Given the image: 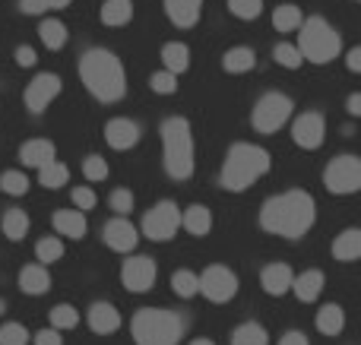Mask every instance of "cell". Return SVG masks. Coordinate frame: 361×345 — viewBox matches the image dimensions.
I'll return each mask as SVG.
<instances>
[{
  "label": "cell",
  "instance_id": "816d5d0a",
  "mask_svg": "<svg viewBox=\"0 0 361 345\" xmlns=\"http://www.w3.org/2000/svg\"><path fill=\"white\" fill-rule=\"evenodd\" d=\"M42 4V10H63V6H70V0H38Z\"/></svg>",
  "mask_w": 361,
  "mask_h": 345
},
{
  "label": "cell",
  "instance_id": "8fae6325",
  "mask_svg": "<svg viewBox=\"0 0 361 345\" xmlns=\"http://www.w3.org/2000/svg\"><path fill=\"white\" fill-rule=\"evenodd\" d=\"M61 89H63V80L57 73H38L35 80L25 86L23 101H25V108H29L32 114H42L44 108H48L51 101L61 95Z\"/></svg>",
  "mask_w": 361,
  "mask_h": 345
},
{
  "label": "cell",
  "instance_id": "f5cc1de1",
  "mask_svg": "<svg viewBox=\"0 0 361 345\" xmlns=\"http://www.w3.org/2000/svg\"><path fill=\"white\" fill-rule=\"evenodd\" d=\"M190 345H216V342H212V339H193Z\"/></svg>",
  "mask_w": 361,
  "mask_h": 345
},
{
  "label": "cell",
  "instance_id": "2e32d148",
  "mask_svg": "<svg viewBox=\"0 0 361 345\" xmlns=\"http://www.w3.org/2000/svg\"><path fill=\"white\" fill-rule=\"evenodd\" d=\"M121 310L114 308V304H108V301H95L92 308H89V330L92 333H99V336H111V333H118L121 330Z\"/></svg>",
  "mask_w": 361,
  "mask_h": 345
},
{
  "label": "cell",
  "instance_id": "74e56055",
  "mask_svg": "<svg viewBox=\"0 0 361 345\" xmlns=\"http://www.w3.org/2000/svg\"><path fill=\"white\" fill-rule=\"evenodd\" d=\"M0 190L10 196H23V194H29V177L23 171H4L0 175Z\"/></svg>",
  "mask_w": 361,
  "mask_h": 345
},
{
  "label": "cell",
  "instance_id": "db71d44e",
  "mask_svg": "<svg viewBox=\"0 0 361 345\" xmlns=\"http://www.w3.org/2000/svg\"><path fill=\"white\" fill-rule=\"evenodd\" d=\"M4 310H6V308H4V298H0V314H4Z\"/></svg>",
  "mask_w": 361,
  "mask_h": 345
},
{
  "label": "cell",
  "instance_id": "5bb4252c",
  "mask_svg": "<svg viewBox=\"0 0 361 345\" xmlns=\"http://www.w3.org/2000/svg\"><path fill=\"white\" fill-rule=\"evenodd\" d=\"M102 238H105V244L111 247V251L130 253L133 247H137V241H140V232L133 228V222H127L124 215H118V219L105 222V228H102Z\"/></svg>",
  "mask_w": 361,
  "mask_h": 345
},
{
  "label": "cell",
  "instance_id": "f546056e",
  "mask_svg": "<svg viewBox=\"0 0 361 345\" xmlns=\"http://www.w3.org/2000/svg\"><path fill=\"white\" fill-rule=\"evenodd\" d=\"M305 23V16H301V6L298 4H279L273 13V29L276 32H298V25Z\"/></svg>",
  "mask_w": 361,
  "mask_h": 345
},
{
  "label": "cell",
  "instance_id": "9c48e42d",
  "mask_svg": "<svg viewBox=\"0 0 361 345\" xmlns=\"http://www.w3.org/2000/svg\"><path fill=\"white\" fill-rule=\"evenodd\" d=\"M180 228V209L175 200H162L143 215V234L149 241H171Z\"/></svg>",
  "mask_w": 361,
  "mask_h": 345
},
{
  "label": "cell",
  "instance_id": "8992f818",
  "mask_svg": "<svg viewBox=\"0 0 361 345\" xmlns=\"http://www.w3.org/2000/svg\"><path fill=\"white\" fill-rule=\"evenodd\" d=\"M295 48L311 63H330V61H336L339 51H343V35H339L324 16H311L298 25V44H295Z\"/></svg>",
  "mask_w": 361,
  "mask_h": 345
},
{
  "label": "cell",
  "instance_id": "4fadbf2b",
  "mask_svg": "<svg viewBox=\"0 0 361 345\" xmlns=\"http://www.w3.org/2000/svg\"><path fill=\"white\" fill-rule=\"evenodd\" d=\"M292 139L301 149H320L326 139V120L320 111H305L295 118L292 124Z\"/></svg>",
  "mask_w": 361,
  "mask_h": 345
},
{
  "label": "cell",
  "instance_id": "7bdbcfd3",
  "mask_svg": "<svg viewBox=\"0 0 361 345\" xmlns=\"http://www.w3.org/2000/svg\"><path fill=\"white\" fill-rule=\"evenodd\" d=\"M95 203H99V196H95L92 187H76V190H73V206H76V213L86 215L89 209H95Z\"/></svg>",
  "mask_w": 361,
  "mask_h": 345
},
{
  "label": "cell",
  "instance_id": "603a6c76",
  "mask_svg": "<svg viewBox=\"0 0 361 345\" xmlns=\"http://www.w3.org/2000/svg\"><path fill=\"white\" fill-rule=\"evenodd\" d=\"M333 257L339 263H355L361 257V232L358 228H345L336 241H333Z\"/></svg>",
  "mask_w": 361,
  "mask_h": 345
},
{
  "label": "cell",
  "instance_id": "cb8c5ba5",
  "mask_svg": "<svg viewBox=\"0 0 361 345\" xmlns=\"http://www.w3.org/2000/svg\"><path fill=\"white\" fill-rule=\"evenodd\" d=\"M257 67V54L247 44H238V48H228L222 54V70L225 73H247V70Z\"/></svg>",
  "mask_w": 361,
  "mask_h": 345
},
{
  "label": "cell",
  "instance_id": "60d3db41",
  "mask_svg": "<svg viewBox=\"0 0 361 345\" xmlns=\"http://www.w3.org/2000/svg\"><path fill=\"white\" fill-rule=\"evenodd\" d=\"M149 89L159 95H175L178 92V76H171L169 70H162V73H152L149 76Z\"/></svg>",
  "mask_w": 361,
  "mask_h": 345
},
{
  "label": "cell",
  "instance_id": "4dcf8cb0",
  "mask_svg": "<svg viewBox=\"0 0 361 345\" xmlns=\"http://www.w3.org/2000/svg\"><path fill=\"white\" fill-rule=\"evenodd\" d=\"M133 19L130 0H105L102 4V23L105 25H127Z\"/></svg>",
  "mask_w": 361,
  "mask_h": 345
},
{
  "label": "cell",
  "instance_id": "d6986e66",
  "mask_svg": "<svg viewBox=\"0 0 361 345\" xmlns=\"http://www.w3.org/2000/svg\"><path fill=\"white\" fill-rule=\"evenodd\" d=\"M324 285H326L324 270H305V272H298V276L292 279V291H295V298H298V301H305V304L317 301L320 291H324Z\"/></svg>",
  "mask_w": 361,
  "mask_h": 345
},
{
  "label": "cell",
  "instance_id": "f1b7e54d",
  "mask_svg": "<svg viewBox=\"0 0 361 345\" xmlns=\"http://www.w3.org/2000/svg\"><path fill=\"white\" fill-rule=\"evenodd\" d=\"M0 232L6 241H23L29 234V215L23 209H6L4 219H0Z\"/></svg>",
  "mask_w": 361,
  "mask_h": 345
},
{
  "label": "cell",
  "instance_id": "30bf717a",
  "mask_svg": "<svg viewBox=\"0 0 361 345\" xmlns=\"http://www.w3.org/2000/svg\"><path fill=\"white\" fill-rule=\"evenodd\" d=\"M197 279H200V295L212 304H225L238 295V276L228 270V266H219V263L206 266Z\"/></svg>",
  "mask_w": 361,
  "mask_h": 345
},
{
  "label": "cell",
  "instance_id": "e575fe53",
  "mask_svg": "<svg viewBox=\"0 0 361 345\" xmlns=\"http://www.w3.org/2000/svg\"><path fill=\"white\" fill-rule=\"evenodd\" d=\"M76 323H80V310L73 308V304H57V308H51V330H73Z\"/></svg>",
  "mask_w": 361,
  "mask_h": 345
},
{
  "label": "cell",
  "instance_id": "9a60e30c",
  "mask_svg": "<svg viewBox=\"0 0 361 345\" xmlns=\"http://www.w3.org/2000/svg\"><path fill=\"white\" fill-rule=\"evenodd\" d=\"M105 143L118 152H127L140 143V124L130 118H111L105 124Z\"/></svg>",
  "mask_w": 361,
  "mask_h": 345
},
{
  "label": "cell",
  "instance_id": "f907efd6",
  "mask_svg": "<svg viewBox=\"0 0 361 345\" xmlns=\"http://www.w3.org/2000/svg\"><path fill=\"white\" fill-rule=\"evenodd\" d=\"M345 111H349L352 118H361V95L358 92L349 95V101H345Z\"/></svg>",
  "mask_w": 361,
  "mask_h": 345
},
{
  "label": "cell",
  "instance_id": "c3c4849f",
  "mask_svg": "<svg viewBox=\"0 0 361 345\" xmlns=\"http://www.w3.org/2000/svg\"><path fill=\"white\" fill-rule=\"evenodd\" d=\"M345 67H349L352 73H358L361 70V48H349V54H345Z\"/></svg>",
  "mask_w": 361,
  "mask_h": 345
},
{
  "label": "cell",
  "instance_id": "277c9868",
  "mask_svg": "<svg viewBox=\"0 0 361 345\" xmlns=\"http://www.w3.org/2000/svg\"><path fill=\"white\" fill-rule=\"evenodd\" d=\"M187 330V320L178 310L165 308H143L133 314L130 336L137 345H178Z\"/></svg>",
  "mask_w": 361,
  "mask_h": 345
},
{
  "label": "cell",
  "instance_id": "3957f363",
  "mask_svg": "<svg viewBox=\"0 0 361 345\" xmlns=\"http://www.w3.org/2000/svg\"><path fill=\"white\" fill-rule=\"evenodd\" d=\"M269 168H273V158H269L267 149H260L257 143H235L222 162L219 181H222L225 190L241 194V190H247L250 184L260 181Z\"/></svg>",
  "mask_w": 361,
  "mask_h": 345
},
{
  "label": "cell",
  "instance_id": "7dc6e473",
  "mask_svg": "<svg viewBox=\"0 0 361 345\" xmlns=\"http://www.w3.org/2000/svg\"><path fill=\"white\" fill-rule=\"evenodd\" d=\"M279 345H311V342H307V336L301 330H288V333H282Z\"/></svg>",
  "mask_w": 361,
  "mask_h": 345
},
{
  "label": "cell",
  "instance_id": "b9f144b4",
  "mask_svg": "<svg viewBox=\"0 0 361 345\" xmlns=\"http://www.w3.org/2000/svg\"><path fill=\"white\" fill-rule=\"evenodd\" d=\"M82 175H86L89 181H108V158L89 156L86 162H82Z\"/></svg>",
  "mask_w": 361,
  "mask_h": 345
},
{
  "label": "cell",
  "instance_id": "ac0fdd59",
  "mask_svg": "<svg viewBox=\"0 0 361 345\" xmlns=\"http://www.w3.org/2000/svg\"><path fill=\"white\" fill-rule=\"evenodd\" d=\"M51 225H54V232L61 234V238H70V241L86 238V232H89L86 215L76 213V209H61V213H54L51 215Z\"/></svg>",
  "mask_w": 361,
  "mask_h": 345
},
{
  "label": "cell",
  "instance_id": "7402d4cb",
  "mask_svg": "<svg viewBox=\"0 0 361 345\" xmlns=\"http://www.w3.org/2000/svg\"><path fill=\"white\" fill-rule=\"evenodd\" d=\"M19 289L25 291V295H44V291L51 289V276L48 270H44L42 263H29L19 270Z\"/></svg>",
  "mask_w": 361,
  "mask_h": 345
},
{
  "label": "cell",
  "instance_id": "ffe728a7",
  "mask_svg": "<svg viewBox=\"0 0 361 345\" xmlns=\"http://www.w3.org/2000/svg\"><path fill=\"white\" fill-rule=\"evenodd\" d=\"M165 13L178 29H190L200 23V13H203V0H165Z\"/></svg>",
  "mask_w": 361,
  "mask_h": 345
},
{
  "label": "cell",
  "instance_id": "d590c367",
  "mask_svg": "<svg viewBox=\"0 0 361 345\" xmlns=\"http://www.w3.org/2000/svg\"><path fill=\"white\" fill-rule=\"evenodd\" d=\"M35 257L42 260V266L57 263V260L63 257V241L57 238V234H51V238H42V241L35 244Z\"/></svg>",
  "mask_w": 361,
  "mask_h": 345
},
{
  "label": "cell",
  "instance_id": "ee69618b",
  "mask_svg": "<svg viewBox=\"0 0 361 345\" xmlns=\"http://www.w3.org/2000/svg\"><path fill=\"white\" fill-rule=\"evenodd\" d=\"M108 203H111L114 213L124 215V213H130V209H133V194H130V190H124V187H118L111 196H108Z\"/></svg>",
  "mask_w": 361,
  "mask_h": 345
},
{
  "label": "cell",
  "instance_id": "52a82bcc",
  "mask_svg": "<svg viewBox=\"0 0 361 345\" xmlns=\"http://www.w3.org/2000/svg\"><path fill=\"white\" fill-rule=\"evenodd\" d=\"M292 99H288L286 92H267L257 99L254 111H250V127H254L257 133H276L286 127V120L292 118Z\"/></svg>",
  "mask_w": 361,
  "mask_h": 345
},
{
  "label": "cell",
  "instance_id": "1f68e13d",
  "mask_svg": "<svg viewBox=\"0 0 361 345\" xmlns=\"http://www.w3.org/2000/svg\"><path fill=\"white\" fill-rule=\"evenodd\" d=\"M70 181V168L63 162H48L44 168H38V184L42 187H48V190H57V187H63V184Z\"/></svg>",
  "mask_w": 361,
  "mask_h": 345
},
{
  "label": "cell",
  "instance_id": "d4e9b609",
  "mask_svg": "<svg viewBox=\"0 0 361 345\" xmlns=\"http://www.w3.org/2000/svg\"><path fill=\"white\" fill-rule=\"evenodd\" d=\"M162 63L171 76L187 73V70H190V48H187L184 42H169L162 48Z\"/></svg>",
  "mask_w": 361,
  "mask_h": 345
},
{
  "label": "cell",
  "instance_id": "681fc988",
  "mask_svg": "<svg viewBox=\"0 0 361 345\" xmlns=\"http://www.w3.org/2000/svg\"><path fill=\"white\" fill-rule=\"evenodd\" d=\"M19 10L25 13V16H42V4H38V0H19Z\"/></svg>",
  "mask_w": 361,
  "mask_h": 345
},
{
  "label": "cell",
  "instance_id": "4316f807",
  "mask_svg": "<svg viewBox=\"0 0 361 345\" xmlns=\"http://www.w3.org/2000/svg\"><path fill=\"white\" fill-rule=\"evenodd\" d=\"M345 327V310L343 304H324V308L317 310V330L324 336H339Z\"/></svg>",
  "mask_w": 361,
  "mask_h": 345
},
{
  "label": "cell",
  "instance_id": "ba28073f",
  "mask_svg": "<svg viewBox=\"0 0 361 345\" xmlns=\"http://www.w3.org/2000/svg\"><path fill=\"white\" fill-rule=\"evenodd\" d=\"M324 184L330 194L336 196H349L358 194L361 187V162L358 156H336L330 165L324 168Z\"/></svg>",
  "mask_w": 361,
  "mask_h": 345
},
{
  "label": "cell",
  "instance_id": "f6af8a7d",
  "mask_svg": "<svg viewBox=\"0 0 361 345\" xmlns=\"http://www.w3.org/2000/svg\"><path fill=\"white\" fill-rule=\"evenodd\" d=\"M16 63H19V67H35V63H38L35 48H29V44H19V48H16Z\"/></svg>",
  "mask_w": 361,
  "mask_h": 345
},
{
  "label": "cell",
  "instance_id": "e0dca14e",
  "mask_svg": "<svg viewBox=\"0 0 361 345\" xmlns=\"http://www.w3.org/2000/svg\"><path fill=\"white\" fill-rule=\"evenodd\" d=\"M292 279H295V272H292V266H288V263H269V266H263V272H260L263 291H267V295H273V298L292 291Z\"/></svg>",
  "mask_w": 361,
  "mask_h": 345
},
{
  "label": "cell",
  "instance_id": "7c38bea8",
  "mask_svg": "<svg viewBox=\"0 0 361 345\" xmlns=\"http://www.w3.org/2000/svg\"><path fill=\"white\" fill-rule=\"evenodd\" d=\"M121 282H124L127 291L133 295H143V291L152 289L156 282V260L152 257H130L121 266Z\"/></svg>",
  "mask_w": 361,
  "mask_h": 345
},
{
  "label": "cell",
  "instance_id": "484cf974",
  "mask_svg": "<svg viewBox=\"0 0 361 345\" xmlns=\"http://www.w3.org/2000/svg\"><path fill=\"white\" fill-rule=\"evenodd\" d=\"M180 225H184L190 234L203 238V234H209V228H212V213L206 206H200V203H193V206H187V213H180Z\"/></svg>",
  "mask_w": 361,
  "mask_h": 345
},
{
  "label": "cell",
  "instance_id": "836d02e7",
  "mask_svg": "<svg viewBox=\"0 0 361 345\" xmlns=\"http://www.w3.org/2000/svg\"><path fill=\"white\" fill-rule=\"evenodd\" d=\"M171 291H175L178 298H193V295H200V279H197V272L178 270L175 276H171Z\"/></svg>",
  "mask_w": 361,
  "mask_h": 345
},
{
  "label": "cell",
  "instance_id": "ab89813d",
  "mask_svg": "<svg viewBox=\"0 0 361 345\" xmlns=\"http://www.w3.org/2000/svg\"><path fill=\"white\" fill-rule=\"evenodd\" d=\"M228 10L238 19H257L263 13V0H228Z\"/></svg>",
  "mask_w": 361,
  "mask_h": 345
},
{
  "label": "cell",
  "instance_id": "6da1fadb",
  "mask_svg": "<svg viewBox=\"0 0 361 345\" xmlns=\"http://www.w3.org/2000/svg\"><path fill=\"white\" fill-rule=\"evenodd\" d=\"M317 222V203L307 190H286L276 194L263 203L260 209V228L279 238L298 241L301 234H307Z\"/></svg>",
  "mask_w": 361,
  "mask_h": 345
},
{
  "label": "cell",
  "instance_id": "7a4b0ae2",
  "mask_svg": "<svg viewBox=\"0 0 361 345\" xmlns=\"http://www.w3.org/2000/svg\"><path fill=\"white\" fill-rule=\"evenodd\" d=\"M80 76L86 82V89L95 95L99 101H121L127 92V73L124 63L114 51L108 48H89L80 57Z\"/></svg>",
  "mask_w": 361,
  "mask_h": 345
},
{
  "label": "cell",
  "instance_id": "f35d334b",
  "mask_svg": "<svg viewBox=\"0 0 361 345\" xmlns=\"http://www.w3.org/2000/svg\"><path fill=\"white\" fill-rule=\"evenodd\" d=\"M0 345H29V330L23 323H4L0 327Z\"/></svg>",
  "mask_w": 361,
  "mask_h": 345
},
{
  "label": "cell",
  "instance_id": "8d00e7d4",
  "mask_svg": "<svg viewBox=\"0 0 361 345\" xmlns=\"http://www.w3.org/2000/svg\"><path fill=\"white\" fill-rule=\"evenodd\" d=\"M273 57H276V63L279 67H286V70H298L301 63H305V57H301V51L295 48L292 42H279L273 48Z\"/></svg>",
  "mask_w": 361,
  "mask_h": 345
},
{
  "label": "cell",
  "instance_id": "83f0119b",
  "mask_svg": "<svg viewBox=\"0 0 361 345\" xmlns=\"http://www.w3.org/2000/svg\"><path fill=\"white\" fill-rule=\"evenodd\" d=\"M38 35H42L44 48H51V51H61L63 44H67L70 32H67V25H63L57 16H48V19H42V25H38Z\"/></svg>",
  "mask_w": 361,
  "mask_h": 345
},
{
  "label": "cell",
  "instance_id": "bcb514c9",
  "mask_svg": "<svg viewBox=\"0 0 361 345\" xmlns=\"http://www.w3.org/2000/svg\"><path fill=\"white\" fill-rule=\"evenodd\" d=\"M35 345H63V336L57 330H38L35 333Z\"/></svg>",
  "mask_w": 361,
  "mask_h": 345
},
{
  "label": "cell",
  "instance_id": "5b68a950",
  "mask_svg": "<svg viewBox=\"0 0 361 345\" xmlns=\"http://www.w3.org/2000/svg\"><path fill=\"white\" fill-rule=\"evenodd\" d=\"M162 146H165V171L175 181L193 177L197 168V149H193V130L187 118H169L162 124Z\"/></svg>",
  "mask_w": 361,
  "mask_h": 345
},
{
  "label": "cell",
  "instance_id": "44dd1931",
  "mask_svg": "<svg viewBox=\"0 0 361 345\" xmlns=\"http://www.w3.org/2000/svg\"><path fill=\"white\" fill-rule=\"evenodd\" d=\"M54 143L51 139H25L19 146V162L29 168H44L48 162H54Z\"/></svg>",
  "mask_w": 361,
  "mask_h": 345
},
{
  "label": "cell",
  "instance_id": "d6a6232c",
  "mask_svg": "<svg viewBox=\"0 0 361 345\" xmlns=\"http://www.w3.org/2000/svg\"><path fill=\"white\" fill-rule=\"evenodd\" d=\"M231 345H269V336H267V330H263L260 323L247 320V323H241V327L231 333Z\"/></svg>",
  "mask_w": 361,
  "mask_h": 345
}]
</instances>
